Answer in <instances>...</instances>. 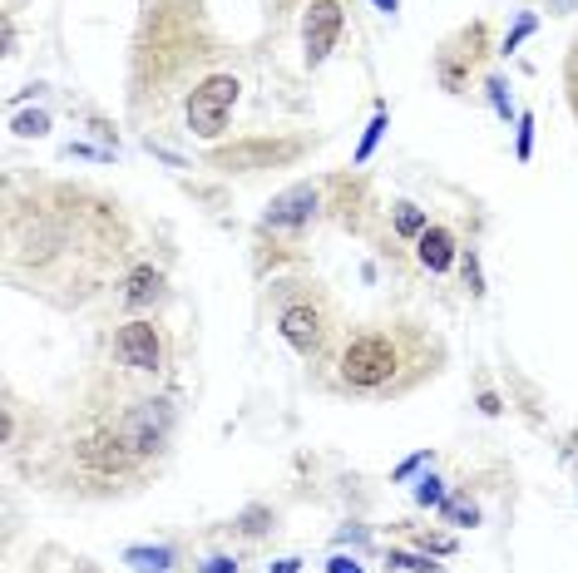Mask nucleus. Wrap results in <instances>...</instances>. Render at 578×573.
<instances>
[{
    "label": "nucleus",
    "instance_id": "obj_8",
    "mask_svg": "<svg viewBox=\"0 0 578 573\" xmlns=\"http://www.w3.org/2000/svg\"><path fill=\"white\" fill-rule=\"evenodd\" d=\"M317 188L312 183H297V188H287V193H277L272 198V208H267V218H262V228H302L312 213H317Z\"/></svg>",
    "mask_w": 578,
    "mask_h": 573
},
{
    "label": "nucleus",
    "instance_id": "obj_14",
    "mask_svg": "<svg viewBox=\"0 0 578 573\" xmlns=\"http://www.w3.org/2000/svg\"><path fill=\"white\" fill-rule=\"evenodd\" d=\"M45 129H50V119H45V114H20V119H15V134H25V139H30V134L40 139Z\"/></svg>",
    "mask_w": 578,
    "mask_h": 573
},
{
    "label": "nucleus",
    "instance_id": "obj_3",
    "mask_svg": "<svg viewBox=\"0 0 578 573\" xmlns=\"http://www.w3.org/2000/svg\"><path fill=\"white\" fill-rule=\"evenodd\" d=\"M341 25H346V10H341L336 0H312V10H307V20H302V45H307V65H312V70L336 50Z\"/></svg>",
    "mask_w": 578,
    "mask_h": 573
},
{
    "label": "nucleus",
    "instance_id": "obj_2",
    "mask_svg": "<svg viewBox=\"0 0 578 573\" xmlns=\"http://www.w3.org/2000/svg\"><path fill=\"white\" fill-rule=\"evenodd\" d=\"M238 94H243V84L233 80V75H208L188 94V129L198 139H218L228 129V114H233Z\"/></svg>",
    "mask_w": 578,
    "mask_h": 573
},
{
    "label": "nucleus",
    "instance_id": "obj_21",
    "mask_svg": "<svg viewBox=\"0 0 578 573\" xmlns=\"http://www.w3.org/2000/svg\"><path fill=\"white\" fill-rule=\"evenodd\" d=\"M297 569H302V559H282V564H272L267 573H297Z\"/></svg>",
    "mask_w": 578,
    "mask_h": 573
},
{
    "label": "nucleus",
    "instance_id": "obj_4",
    "mask_svg": "<svg viewBox=\"0 0 578 573\" xmlns=\"http://www.w3.org/2000/svg\"><path fill=\"white\" fill-rule=\"evenodd\" d=\"M114 356H119V366H129V371H159V366H164V341H159L154 322H129V327H119Z\"/></svg>",
    "mask_w": 578,
    "mask_h": 573
},
{
    "label": "nucleus",
    "instance_id": "obj_12",
    "mask_svg": "<svg viewBox=\"0 0 578 573\" xmlns=\"http://www.w3.org/2000/svg\"><path fill=\"white\" fill-rule=\"evenodd\" d=\"M381 129H386V109H376V119H371V129H366L361 149H356V164H366V159H371V149L381 144Z\"/></svg>",
    "mask_w": 578,
    "mask_h": 573
},
{
    "label": "nucleus",
    "instance_id": "obj_13",
    "mask_svg": "<svg viewBox=\"0 0 578 573\" xmlns=\"http://www.w3.org/2000/svg\"><path fill=\"white\" fill-rule=\"evenodd\" d=\"M396 228H401L406 238H420V233H425L430 223H425V213H415L411 203H401V213H396Z\"/></svg>",
    "mask_w": 578,
    "mask_h": 573
},
{
    "label": "nucleus",
    "instance_id": "obj_18",
    "mask_svg": "<svg viewBox=\"0 0 578 573\" xmlns=\"http://www.w3.org/2000/svg\"><path fill=\"white\" fill-rule=\"evenodd\" d=\"M391 564H401V569H415V573H430V569H435L430 559H420V554H396V549H391Z\"/></svg>",
    "mask_w": 578,
    "mask_h": 573
},
{
    "label": "nucleus",
    "instance_id": "obj_22",
    "mask_svg": "<svg viewBox=\"0 0 578 573\" xmlns=\"http://www.w3.org/2000/svg\"><path fill=\"white\" fill-rule=\"evenodd\" d=\"M327 569H331V573H361V569H356V564H351V559H331Z\"/></svg>",
    "mask_w": 578,
    "mask_h": 573
},
{
    "label": "nucleus",
    "instance_id": "obj_9",
    "mask_svg": "<svg viewBox=\"0 0 578 573\" xmlns=\"http://www.w3.org/2000/svg\"><path fill=\"white\" fill-rule=\"evenodd\" d=\"M415 257H420V267L445 272V267L455 262V238H450L445 228H425V233L415 238Z\"/></svg>",
    "mask_w": 578,
    "mask_h": 573
},
{
    "label": "nucleus",
    "instance_id": "obj_15",
    "mask_svg": "<svg viewBox=\"0 0 578 573\" xmlns=\"http://www.w3.org/2000/svg\"><path fill=\"white\" fill-rule=\"evenodd\" d=\"M415 499H420V504H445V490H440V480H435V475H430V480H420Z\"/></svg>",
    "mask_w": 578,
    "mask_h": 573
},
{
    "label": "nucleus",
    "instance_id": "obj_7",
    "mask_svg": "<svg viewBox=\"0 0 578 573\" xmlns=\"http://www.w3.org/2000/svg\"><path fill=\"white\" fill-rule=\"evenodd\" d=\"M168 425H173V410H168V401H144V406H134L129 415H124V435H129V445L139 450V455H149V450H159L168 435Z\"/></svg>",
    "mask_w": 578,
    "mask_h": 573
},
{
    "label": "nucleus",
    "instance_id": "obj_6",
    "mask_svg": "<svg viewBox=\"0 0 578 573\" xmlns=\"http://www.w3.org/2000/svg\"><path fill=\"white\" fill-rule=\"evenodd\" d=\"M134 445H129V435L124 430H99V435H89L80 440V460L89 470H99V475H124L129 465H134Z\"/></svg>",
    "mask_w": 578,
    "mask_h": 573
},
{
    "label": "nucleus",
    "instance_id": "obj_23",
    "mask_svg": "<svg viewBox=\"0 0 578 573\" xmlns=\"http://www.w3.org/2000/svg\"><path fill=\"white\" fill-rule=\"evenodd\" d=\"M376 5H381V10H386V15H391V10H396V0H376Z\"/></svg>",
    "mask_w": 578,
    "mask_h": 573
},
{
    "label": "nucleus",
    "instance_id": "obj_16",
    "mask_svg": "<svg viewBox=\"0 0 578 573\" xmlns=\"http://www.w3.org/2000/svg\"><path fill=\"white\" fill-rule=\"evenodd\" d=\"M529 144H534V114H519V159H529Z\"/></svg>",
    "mask_w": 578,
    "mask_h": 573
},
{
    "label": "nucleus",
    "instance_id": "obj_20",
    "mask_svg": "<svg viewBox=\"0 0 578 573\" xmlns=\"http://www.w3.org/2000/svg\"><path fill=\"white\" fill-rule=\"evenodd\" d=\"M203 573H238V564H233V559H223V554H218V559H208V564H203Z\"/></svg>",
    "mask_w": 578,
    "mask_h": 573
},
{
    "label": "nucleus",
    "instance_id": "obj_17",
    "mask_svg": "<svg viewBox=\"0 0 578 573\" xmlns=\"http://www.w3.org/2000/svg\"><path fill=\"white\" fill-rule=\"evenodd\" d=\"M445 514H450L455 524H475V519H480V514H475V504H460V499H450V504H445Z\"/></svg>",
    "mask_w": 578,
    "mask_h": 573
},
{
    "label": "nucleus",
    "instance_id": "obj_10",
    "mask_svg": "<svg viewBox=\"0 0 578 573\" xmlns=\"http://www.w3.org/2000/svg\"><path fill=\"white\" fill-rule=\"evenodd\" d=\"M159 287H164V277H159L154 267H134L129 282H124V302H129V307H144V302L159 297Z\"/></svg>",
    "mask_w": 578,
    "mask_h": 573
},
{
    "label": "nucleus",
    "instance_id": "obj_19",
    "mask_svg": "<svg viewBox=\"0 0 578 573\" xmlns=\"http://www.w3.org/2000/svg\"><path fill=\"white\" fill-rule=\"evenodd\" d=\"M490 99H495L499 119H509V99H504V84H499V80H490Z\"/></svg>",
    "mask_w": 578,
    "mask_h": 573
},
{
    "label": "nucleus",
    "instance_id": "obj_11",
    "mask_svg": "<svg viewBox=\"0 0 578 573\" xmlns=\"http://www.w3.org/2000/svg\"><path fill=\"white\" fill-rule=\"evenodd\" d=\"M124 564H134L139 573H173V554L168 549H129Z\"/></svg>",
    "mask_w": 578,
    "mask_h": 573
},
{
    "label": "nucleus",
    "instance_id": "obj_5",
    "mask_svg": "<svg viewBox=\"0 0 578 573\" xmlns=\"http://www.w3.org/2000/svg\"><path fill=\"white\" fill-rule=\"evenodd\" d=\"M277 331H282V341H287L292 351L317 356L322 341H327V312L312 307V302H297V307H287V312L277 317Z\"/></svg>",
    "mask_w": 578,
    "mask_h": 573
},
{
    "label": "nucleus",
    "instance_id": "obj_1",
    "mask_svg": "<svg viewBox=\"0 0 578 573\" xmlns=\"http://www.w3.org/2000/svg\"><path fill=\"white\" fill-rule=\"evenodd\" d=\"M406 366V341L396 331H361L341 351V381L351 391H381L401 376Z\"/></svg>",
    "mask_w": 578,
    "mask_h": 573
}]
</instances>
